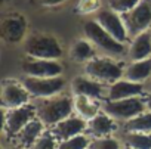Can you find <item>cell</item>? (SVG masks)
Listing matches in <instances>:
<instances>
[{
	"label": "cell",
	"mask_w": 151,
	"mask_h": 149,
	"mask_svg": "<svg viewBox=\"0 0 151 149\" xmlns=\"http://www.w3.org/2000/svg\"><path fill=\"white\" fill-rule=\"evenodd\" d=\"M34 106H36L37 118H40L43 124L50 128L59 121L73 115V111H74L73 96L62 93V92L53 96H49V98L37 99Z\"/></svg>",
	"instance_id": "obj_1"
},
{
	"label": "cell",
	"mask_w": 151,
	"mask_h": 149,
	"mask_svg": "<svg viewBox=\"0 0 151 149\" xmlns=\"http://www.w3.org/2000/svg\"><path fill=\"white\" fill-rule=\"evenodd\" d=\"M24 53L33 59H55L58 61L64 50L61 41L47 33H33L24 40Z\"/></svg>",
	"instance_id": "obj_2"
},
{
	"label": "cell",
	"mask_w": 151,
	"mask_h": 149,
	"mask_svg": "<svg viewBox=\"0 0 151 149\" xmlns=\"http://www.w3.org/2000/svg\"><path fill=\"white\" fill-rule=\"evenodd\" d=\"M86 76L101 81V83H114L124 77V66L122 62L114 61L108 56H95L85 63Z\"/></svg>",
	"instance_id": "obj_3"
},
{
	"label": "cell",
	"mask_w": 151,
	"mask_h": 149,
	"mask_svg": "<svg viewBox=\"0 0 151 149\" xmlns=\"http://www.w3.org/2000/svg\"><path fill=\"white\" fill-rule=\"evenodd\" d=\"M83 33L86 38L93 43L95 47L101 49L102 52L111 56H120L126 52V44L116 40L105 28L101 27V24L96 19H88L83 24Z\"/></svg>",
	"instance_id": "obj_4"
},
{
	"label": "cell",
	"mask_w": 151,
	"mask_h": 149,
	"mask_svg": "<svg viewBox=\"0 0 151 149\" xmlns=\"http://www.w3.org/2000/svg\"><path fill=\"white\" fill-rule=\"evenodd\" d=\"M102 111L108 114L117 123L124 124L130 118L147 111V108H145L144 99L141 96H136V98H127V99H120V101H105L102 103Z\"/></svg>",
	"instance_id": "obj_5"
},
{
	"label": "cell",
	"mask_w": 151,
	"mask_h": 149,
	"mask_svg": "<svg viewBox=\"0 0 151 149\" xmlns=\"http://www.w3.org/2000/svg\"><path fill=\"white\" fill-rule=\"evenodd\" d=\"M22 84L28 90V93L36 98H49L56 93H61L65 87L64 77H28L25 76L22 78Z\"/></svg>",
	"instance_id": "obj_6"
},
{
	"label": "cell",
	"mask_w": 151,
	"mask_h": 149,
	"mask_svg": "<svg viewBox=\"0 0 151 149\" xmlns=\"http://www.w3.org/2000/svg\"><path fill=\"white\" fill-rule=\"evenodd\" d=\"M36 117V106L30 103L14 109H3V133L9 137H15L22 127Z\"/></svg>",
	"instance_id": "obj_7"
},
{
	"label": "cell",
	"mask_w": 151,
	"mask_h": 149,
	"mask_svg": "<svg viewBox=\"0 0 151 149\" xmlns=\"http://www.w3.org/2000/svg\"><path fill=\"white\" fill-rule=\"evenodd\" d=\"M31 95L22 84V81L14 80V78H6L2 83L0 87V103L2 109H14L24 106L30 102Z\"/></svg>",
	"instance_id": "obj_8"
},
{
	"label": "cell",
	"mask_w": 151,
	"mask_h": 149,
	"mask_svg": "<svg viewBox=\"0 0 151 149\" xmlns=\"http://www.w3.org/2000/svg\"><path fill=\"white\" fill-rule=\"evenodd\" d=\"M122 16L130 37L147 31L151 27V0H141L132 11Z\"/></svg>",
	"instance_id": "obj_9"
},
{
	"label": "cell",
	"mask_w": 151,
	"mask_h": 149,
	"mask_svg": "<svg viewBox=\"0 0 151 149\" xmlns=\"http://www.w3.org/2000/svg\"><path fill=\"white\" fill-rule=\"evenodd\" d=\"M102 28H105L116 40H119L120 43H124L129 40V31H127V27L123 21V16L117 12H114L113 9L110 8H105V9H99L96 14H95V18Z\"/></svg>",
	"instance_id": "obj_10"
},
{
	"label": "cell",
	"mask_w": 151,
	"mask_h": 149,
	"mask_svg": "<svg viewBox=\"0 0 151 149\" xmlns=\"http://www.w3.org/2000/svg\"><path fill=\"white\" fill-rule=\"evenodd\" d=\"M21 69L28 77H61L64 66L55 59H33L28 58L22 62Z\"/></svg>",
	"instance_id": "obj_11"
},
{
	"label": "cell",
	"mask_w": 151,
	"mask_h": 149,
	"mask_svg": "<svg viewBox=\"0 0 151 149\" xmlns=\"http://www.w3.org/2000/svg\"><path fill=\"white\" fill-rule=\"evenodd\" d=\"M0 30H2V38L6 43H21L27 36V19L19 14H11L2 19Z\"/></svg>",
	"instance_id": "obj_12"
},
{
	"label": "cell",
	"mask_w": 151,
	"mask_h": 149,
	"mask_svg": "<svg viewBox=\"0 0 151 149\" xmlns=\"http://www.w3.org/2000/svg\"><path fill=\"white\" fill-rule=\"evenodd\" d=\"M86 127H88L86 120H83L79 115H70L65 120L55 124L50 130L55 134V137L58 139V142H64V140L71 139L77 134L86 133Z\"/></svg>",
	"instance_id": "obj_13"
},
{
	"label": "cell",
	"mask_w": 151,
	"mask_h": 149,
	"mask_svg": "<svg viewBox=\"0 0 151 149\" xmlns=\"http://www.w3.org/2000/svg\"><path fill=\"white\" fill-rule=\"evenodd\" d=\"M71 92L73 95L89 96L98 101H101L102 98H107V89H104L102 83L89 76L74 77L71 81Z\"/></svg>",
	"instance_id": "obj_14"
},
{
	"label": "cell",
	"mask_w": 151,
	"mask_h": 149,
	"mask_svg": "<svg viewBox=\"0 0 151 149\" xmlns=\"http://www.w3.org/2000/svg\"><path fill=\"white\" fill-rule=\"evenodd\" d=\"M144 93L142 83H135L127 78H120L107 87V101H120L127 98H136Z\"/></svg>",
	"instance_id": "obj_15"
},
{
	"label": "cell",
	"mask_w": 151,
	"mask_h": 149,
	"mask_svg": "<svg viewBox=\"0 0 151 149\" xmlns=\"http://www.w3.org/2000/svg\"><path fill=\"white\" fill-rule=\"evenodd\" d=\"M117 130V121L113 120L108 114H105L104 111H101L96 117H93L92 120L88 121V127H86V134L91 139L95 137H107V136H113V133Z\"/></svg>",
	"instance_id": "obj_16"
},
{
	"label": "cell",
	"mask_w": 151,
	"mask_h": 149,
	"mask_svg": "<svg viewBox=\"0 0 151 149\" xmlns=\"http://www.w3.org/2000/svg\"><path fill=\"white\" fill-rule=\"evenodd\" d=\"M45 124L40 118H33L28 124H25L22 127V130L14 137L17 142V146H21L24 149H30L33 146V143L45 133Z\"/></svg>",
	"instance_id": "obj_17"
},
{
	"label": "cell",
	"mask_w": 151,
	"mask_h": 149,
	"mask_svg": "<svg viewBox=\"0 0 151 149\" xmlns=\"http://www.w3.org/2000/svg\"><path fill=\"white\" fill-rule=\"evenodd\" d=\"M127 56L130 61L151 58V33L148 30L132 37V41L127 47Z\"/></svg>",
	"instance_id": "obj_18"
},
{
	"label": "cell",
	"mask_w": 151,
	"mask_h": 149,
	"mask_svg": "<svg viewBox=\"0 0 151 149\" xmlns=\"http://www.w3.org/2000/svg\"><path fill=\"white\" fill-rule=\"evenodd\" d=\"M73 102H74V111L79 117L83 120L89 121L93 117H96L102 111V105L99 103L98 99L89 98V96H82V95H73Z\"/></svg>",
	"instance_id": "obj_19"
},
{
	"label": "cell",
	"mask_w": 151,
	"mask_h": 149,
	"mask_svg": "<svg viewBox=\"0 0 151 149\" xmlns=\"http://www.w3.org/2000/svg\"><path fill=\"white\" fill-rule=\"evenodd\" d=\"M151 77V58L141 61H130V63L124 68V78L142 83Z\"/></svg>",
	"instance_id": "obj_20"
},
{
	"label": "cell",
	"mask_w": 151,
	"mask_h": 149,
	"mask_svg": "<svg viewBox=\"0 0 151 149\" xmlns=\"http://www.w3.org/2000/svg\"><path fill=\"white\" fill-rule=\"evenodd\" d=\"M70 58L77 63H86L95 58V46L88 38L76 40L70 47Z\"/></svg>",
	"instance_id": "obj_21"
},
{
	"label": "cell",
	"mask_w": 151,
	"mask_h": 149,
	"mask_svg": "<svg viewBox=\"0 0 151 149\" xmlns=\"http://www.w3.org/2000/svg\"><path fill=\"white\" fill-rule=\"evenodd\" d=\"M124 133H151V111H144L123 124Z\"/></svg>",
	"instance_id": "obj_22"
},
{
	"label": "cell",
	"mask_w": 151,
	"mask_h": 149,
	"mask_svg": "<svg viewBox=\"0 0 151 149\" xmlns=\"http://www.w3.org/2000/svg\"><path fill=\"white\" fill-rule=\"evenodd\" d=\"M123 143L129 149H151V133H124Z\"/></svg>",
	"instance_id": "obj_23"
},
{
	"label": "cell",
	"mask_w": 151,
	"mask_h": 149,
	"mask_svg": "<svg viewBox=\"0 0 151 149\" xmlns=\"http://www.w3.org/2000/svg\"><path fill=\"white\" fill-rule=\"evenodd\" d=\"M89 145H91V137L86 133H83L71 139H67L64 142H59L58 149H89Z\"/></svg>",
	"instance_id": "obj_24"
},
{
	"label": "cell",
	"mask_w": 151,
	"mask_h": 149,
	"mask_svg": "<svg viewBox=\"0 0 151 149\" xmlns=\"http://www.w3.org/2000/svg\"><path fill=\"white\" fill-rule=\"evenodd\" d=\"M58 139L52 133V130H45V133L33 143L30 149H58Z\"/></svg>",
	"instance_id": "obj_25"
},
{
	"label": "cell",
	"mask_w": 151,
	"mask_h": 149,
	"mask_svg": "<svg viewBox=\"0 0 151 149\" xmlns=\"http://www.w3.org/2000/svg\"><path fill=\"white\" fill-rule=\"evenodd\" d=\"M89 149H122V145H120V140L113 136L95 137V139H91Z\"/></svg>",
	"instance_id": "obj_26"
},
{
	"label": "cell",
	"mask_w": 151,
	"mask_h": 149,
	"mask_svg": "<svg viewBox=\"0 0 151 149\" xmlns=\"http://www.w3.org/2000/svg\"><path fill=\"white\" fill-rule=\"evenodd\" d=\"M101 9V0H79L76 12L79 15H95Z\"/></svg>",
	"instance_id": "obj_27"
},
{
	"label": "cell",
	"mask_w": 151,
	"mask_h": 149,
	"mask_svg": "<svg viewBox=\"0 0 151 149\" xmlns=\"http://www.w3.org/2000/svg\"><path fill=\"white\" fill-rule=\"evenodd\" d=\"M139 2L141 0H110L108 8L113 9L114 12L120 14V15H124L129 11H132Z\"/></svg>",
	"instance_id": "obj_28"
},
{
	"label": "cell",
	"mask_w": 151,
	"mask_h": 149,
	"mask_svg": "<svg viewBox=\"0 0 151 149\" xmlns=\"http://www.w3.org/2000/svg\"><path fill=\"white\" fill-rule=\"evenodd\" d=\"M65 2H67V0H34L36 5L43 6V8H53V6L62 5V3H65Z\"/></svg>",
	"instance_id": "obj_29"
},
{
	"label": "cell",
	"mask_w": 151,
	"mask_h": 149,
	"mask_svg": "<svg viewBox=\"0 0 151 149\" xmlns=\"http://www.w3.org/2000/svg\"><path fill=\"white\" fill-rule=\"evenodd\" d=\"M144 102H145V108H147V111H151V92L147 93V96L144 98Z\"/></svg>",
	"instance_id": "obj_30"
},
{
	"label": "cell",
	"mask_w": 151,
	"mask_h": 149,
	"mask_svg": "<svg viewBox=\"0 0 151 149\" xmlns=\"http://www.w3.org/2000/svg\"><path fill=\"white\" fill-rule=\"evenodd\" d=\"M8 149H24V148H21V146H12V148H8Z\"/></svg>",
	"instance_id": "obj_31"
},
{
	"label": "cell",
	"mask_w": 151,
	"mask_h": 149,
	"mask_svg": "<svg viewBox=\"0 0 151 149\" xmlns=\"http://www.w3.org/2000/svg\"><path fill=\"white\" fill-rule=\"evenodd\" d=\"M127 149H129V148H127Z\"/></svg>",
	"instance_id": "obj_32"
}]
</instances>
